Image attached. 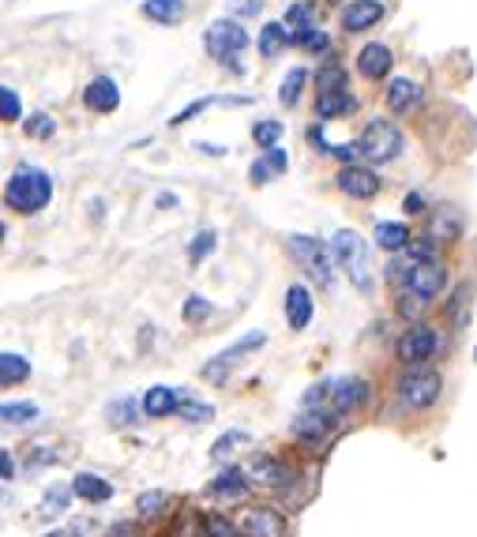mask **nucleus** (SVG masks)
<instances>
[{"label": "nucleus", "mask_w": 477, "mask_h": 537, "mask_svg": "<svg viewBox=\"0 0 477 537\" xmlns=\"http://www.w3.org/2000/svg\"><path fill=\"white\" fill-rule=\"evenodd\" d=\"M4 200H8V207L19 210V214H34V210H41V207L53 200V177L46 174V169L19 166L15 174L8 177Z\"/></svg>", "instance_id": "obj_1"}, {"label": "nucleus", "mask_w": 477, "mask_h": 537, "mask_svg": "<svg viewBox=\"0 0 477 537\" xmlns=\"http://www.w3.org/2000/svg\"><path fill=\"white\" fill-rule=\"evenodd\" d=\"M447 282V271L437 260H406V297L418 300V305H428Z\"/></svg>", "instance_id": "obj_2"}, {"label": "nucleus", "mask_w": 477, "mask_h": 537, "mask_svg": "<svg viewBox=\"0 0 477 537\" xmlns=\"http://www.w3.org/2000/svg\"><path fill=\"white\" fill-rule=\"evenodd\" d=\"M358 150L368 162H391L402 150V132L395 124H387V121H372L361 132V139H358Z\"/></svg>", "instance_id": "obj_3"}, {"label": "nucleus", "mask_w": 477, "mask_h": 537, "mask_svg": "<svg viewBox=\"0 0 477 537\" xmlns=\"http://www.w3.org/2000/svg\"><path fill=\"white\" fill-rule=\"evenodd\" d=\"M244 46H248V34L234 23V19H218V23H211V31H207V49H211V57L222 60V64L230 60L234 72H241L237 57H241Z\"/></svg>", "instance_id": "obj_4"}, {"label": "nucleus", "mask_w": 477, "mask_h": 537, "mask_svg": "<svg viewBox=\"0 0 477 537\" xmlns=\"http://www.w3.org/2000/svg\"><path fill=\"white\" fill-rule=\"evenodd\" d=\"M289 252H294V260H297L308 274H313L320 286L335 282V271H331V255H327V248H323L320 241L305 237V233H294V237H289Z\"/></svg>", "instance_id": "obj_5"}, {"label": "nucleus", "mask_w": 477, "mask_h": 537, "mask_svg": "<svg viewBox=\"0 0 477 537\" xmlns=\"http://www.w3.org/2000/svg\"><path fill=\"white\" fill-rule=\"evenodd\" d=\"M335 255H339V264L349 271V278L361 286V290H368V245L358 237L354 229H342V233H335Z\"/></svg>", "instance_id": "obj_6"}, {"label": "nucleus", "mask_w": 477, "mask_h": 537, "mask_svg": "<svg viewBox=\"0 0 477 537\" xmlns=\"http://www.w3.org/2000/svg\"><path fill=\"white\" fill-rule=\"evenodd\" d=\"M440 388L444 380L440 372H428V369H418V372H406L402 383H399V398L406 406H413V410H425V406H432L440 398Z\"/></svg>", "instance_id": "obj_7"}, {"label": "nucleus", "mask_w": 477, "mask_h": 537, "mask_svg": "<svg viewBox=\"0 0 477 537\" xmlns=\"http://www.w3.org/2000/svg\"><path fill=\"white\" fill-rule=\"evenodd\" d=\"M440 350V338H437V331L432 327H413V331H406L402 338H399V357L406 361V364H421V361H428L432 354Z\"/></svg>", "instance_id": "obj_8"}, {"label": "nucleus", "mask_w": 477, "mask_h": 537, "mask_svg": "<svg viewBox=\"0 0 477 537\" xmlns=\"http://www.w3.org/2000/svg\"><path fill=\"white\" fill-rule=\"evenodd\" d=\"M244 537H286V519L275 507H248L241 519Z\"/></svg>", "instance_id": "obj_9"}, {"label": "nucleus", "mask_w": 477, "mask_h": 537, "mask_svg": "<svg viewBox=\"0 0 477 537\" xmlns=\"http://www.w3.org/2000/svg\"><path fill=\"white\" fill-rule=\"evenodd\" d=\"M339 188L354 200H372L380 192V181H376V174H368V169H361V166H346L339 174Z\"/></svg>", "instance_id": "obj_10"}, {"label": "nucleus", "mask_w": 477, "mask_h": 537, "mask_svg": "<svg viewBox=\"0 0 477 537\" xmlns=\"http://www.w3.org/2000/svg\"><path fill=\"white\" fill-rule=\"evenodd\" d=\"M380 15H384V4H380V0H354V4L342 12V27H346L349 34H358V31H368Z\"/></svg>", "instance_id": "obj_11"}, {"label": "nucleus", "mask_w": 477, "mask_h": 537, "mask_svg": "<svg viewBox=\"0 0 477 537\" xmlns=\"http://www.w3.org/2000/svg\"><path fill=\"white\" fill-rule=\"evenodd\" d=\"M83 98H87V105H91L94 113H113L117 105H120V91H117V83H113V79H106V76L94 79L91 87L83 91Z\"/></svg>", "instance_id": "obj_12"}, {"label": "nucleus", "mask_w": 477, "mask_h": 537, "mask_svg": "<svg viewBox=\"0 0 477 537\" xmlns=\"http://www.w3.org/2000/svg\"><path fill=\"white\" fill-rule=\"evenodd\" d=\"M286 316H289V327L305 331L308 319H313V297H308L305 286H289L286 290Z\"/></svg>", "instance_id": "obj_13"}, {"label": "nucleus", "mask_w": 477, "mask_h": 537, "mask_svg": "<svg viewBox=\"0 0 477 537\" xmlns=\"http://www.w3.org/2000/svg\"><path fill=\"white\" fill-rule=\"evenodd\" d=\"M368 398V383L365 380H335L331 383V402H335V410H354Z\"/></svg>", "instance_id": "obj_14"}, {"label": "nucleus", "mask_w": 477, "mask_h": 537, "mask_svg": "<svg viewBox=\"0 0 477 537\" xmlns=\"http://www.w3.org/2000/svg\"><path fill=\"white\" fill-rule=\"evenodd\" d=\"M418 102H421V91H418V83H413V79H395L387 87L391 113H413V110H418Z\"/></svg>", "instance_id": "obj_15"}, {"label": "nucleus", "mask_w": 477, "mask_h": 537, "mask_svg": "<svg viewBox=\"0 0 477 537\" xmlns=\"http://www.w3.org/2000/svg\"><path fill=\"white\" fill-rule=\"evenodd\" d=\"M282 27H286L289 41H297V46H301V41H305V34L316 27V12L308 8V4H294V8L286 12V23H282Z\"/></svg>", "instance_id": "obj_16"}, {"label": "nucleus", "mask_w": 477, "mask_h": 537, "mask_svg": "<svg viewBox=\"0 0 477 537\" xmlns=\"http://www.w3.org/2000/svg\"><path fill=\"white\" fill-rule=\"evenodd\" d=\"M211 492H215V497H225V500H241L248 492V481H244L241 470L230 466V470H222V474L211 481Z\"/></svg>", "instance_id": "obj_17"}, {"label": "nucleus", "mask_w": 477, "mask_h": 537, "mask_svg": "<svg viewBox=\"0 0 477 537\" xmlns=\"http://www.w3.org/2000/svg\"><path fill=\"white\" fill-rule=\"evenodd\" d=\"M361 72L368 79H384L391 72V49L387 46H365L361 49Z\"/></svg>", "instance_id": "obj_18"}, {"label": "nucleus", "mask_w": 477, "mask_h": 537, "mask_svg": "<svg viewBox=\"0 0 477 537\" xmlns=\"http://www.w3.org/2000/svg\"><path fill=\"white\" fill-rule=\"evenodd\" d=\"M143 15L155 19V23L173 27V23H181V15H184V0H147V4H143Z\"/></svg>", "instance_id": "obj_19"}, {"label": "nucleus", "mask_w": 477, "mask_h": 537, "mask_svg": "<svg viewBox=\"0 0 477 537\" xmlns=\"http://www.w3.org/2000/svg\"><path fill=\"white\" fill-rule=\"evenodd\" d=\"M72 492H75V497H83V500L98 504V500H110V497H113V485L102 481V478H94V474H79V478L72 481Z\"/></svg>", "instance_id": "obj_20"}, {"label": "nucleus", "mask_w": 477, "mask_h": 537, "mask_svg": "<svg viewBox=\"0 0 477 537\" xmlns=\"http://www.w3.org/2000/svg\"><path fill=\"white\" fill-rule=\"evenodd\" d=\"M252 478H256L260 485H286L289 470H286L282 462H275L271 455H256V459H252Z\"/></svg>", "instance_id": "obj_21"}, {"label": "nucleus", "mask_w": 477, "mask_h": 537, "mask_svg": "<svg viewBox=\"0 0 477 537\" xmlns=\"http://www.w3.org/2000/svg\"><path fill=\"white\" fill-rule=\"evenodd\" d=\"M177 391L173 388H151L147 398H143V410H147L151 417H165V414H173L177 410Z\"/></svg>", "instance_id": "obj_22"}, {"label": "nucleus", "mask_w": 477, "mask_h": 537, "mask_svg": "<svg viewBox=\"0 0 477 537\" xmlns=\"http://www.w3.org/2000/svg\"><path fill=\"white\" fill-rule=\"evenodd\" d=\"M286 41H289V34H286L282 23H267V27L260 31V53H263L267 60H275V57L282 53Z\"/></svg>", "instance_id": "obj_23"}, {"label": "nucleus", "mask_w": 477, "mask_h": 537, "mask_svg": "<svg viewBox=\"0 0 477 537\" xmlns=\"http://www.w3.org/2000/svg\"><path fill=\"white\" fill-rule=\"evenodd\" d=\"M349 110H354V98H349L346 91H327V94H320V102H316L320 121L335 117V113H349Z\"/></svg>", "instance_id": "obj_24"}, {"label": "nucleus", "mask_w": 477, "mask_h": 537, "mask_svg": "<svg viewBox=\"0 0 477 537\" xmlns=\"http://www.w3.org/2000/svg\"><path fill=\"white\" fill-rule=\"evenodd\" d=\"M27 376H31L27 357H19V354H4V357H0V380H4V388H12V383H23Z\"/></svg>", "instance_id": "obj_25"}, {"label": "nucleus", "mask_w": 477, "mask_h": 537, "mask_svg": "<svg viewBox=\"0 0 477 537\" xmlns=\"http://www.w3.org/2000/svg\"><path fill=\"white\" fill-rule=\"evenodd\" d=\"M376 241H380L387 252H395V248H406L410 233H406V226H399V222H380V226H376Z\"/></svg>", "instance_id": "obj_26"}, {"label": "nucleus", "mask_w": 477, "mask_h": 537, "mask_svg": "<svg viewBox=\"0 0 477 537\" xmlns=\"http://www.w3.org/2000/svg\"><path fill=\"white\" fill-rule=\"evenodd\" d=\"M331 425H335V417L331 414H316V417H301L297 421V436H305V440H320L323 433H331Z\"/></svg>", "instance_id": "obj_27"}, {"label": "nucleus", "mask_w": 477, "mask_h": 537, "mask_svg": "<svg viewBox=\"0 0 477 537\" xmlns=\"http://www.w3.org/2000/svg\"><path fill=\"white\" fill-rule=\"evenodd\" d=\"M305 79H308V72L305 68H294L286 79H282V91H278V98H282V105H297V98H301V87H305Z\"/></svg>", "instance_id": "obj_28"}, {"label": "nucleus", "mask_w": 477, "mask_h": 537, "mask_svg": "<svg viewBox=\"0 0 477 537\" xmlns=\"http://www.w3.org/2000/svg\"><path fill=\"white\" fill-rule=\"evenodd\" d=\"M470 300H473V286H459L455 290V305H451V324L463 327L470 319Z\"/></svg>", "instance_id": "obj_29"}, {"label": "nucleus", "mask_w": 477, "mask_h": 537, "mask_svg": "<svg viewBox=\"0 0 477 537\" xmlns=\"http://www.w3.org/2000/svg\"><path fill=\"white\" fill-rule=\"evenodd\" d=\"M0 414H4V421L8 425H27V421H34L38 417V406H31V402H4V410H0Z\"/></svg>", "instance_id": "obj_30"}, {"label": "nucleus", "mask_w": 477, "mask_h": 537, "mask_svg": "<svg viewBox=\"0 0 477 537\" xmlns=\"http://www.w3.org/2000/svg\"><path fill=\"white\" fill-rule=\"evenodd\" d=\"M203 537H237V526L225 519V515H207L203 523Z\"/></svg>", "instance_id": "obj_31"}, {"label": "nucleus", "mask_w": 477, "mask_h": 537, "mask_svg": "<svg viewBox=\"0 0 477 537\" xmlns=\"http://www.w3.org/2000/svg\"><path fill=\"white\" fill-rule=\"evenodd\" d=\"M0 117H4L8 124H15L19 117H23V105H19L12 87H0Z\"/></svg>", "instance_id": "obj_32"}, {"label": "nucleus", "mask_w": 477, "mask_h": 537, "mask_svg": "<svg viewBox=\"0 0 477 537\" xmlns=\"http://www.w3.org/2000/svg\"><path fill=\"white\" fill-rule=\"evenodd\" d=\"M316 87H320V94H327V91H346V72H342V68L320 72V76H316Z\"/></svg>", "instance_id": "obj_33"}, {"label": "nucleus", "mask_w": 477, "mask_h": 537, "mask_svg": "<svg viewBox=\"0 0 477 537\" xmlns=\"http://www.w3.org/2000/svg\"><path fill=\"white\" fill-rule=\"evenodd\" d=\"M211 248H215V233H211V229L196 233V237H192V245H189V260H192V264H199V260H203V255L211 252Z\"/></svg>", "instance_id": "obj_34"}, {"label": "nucleus", "mask_w": 477, "mask_h": 537, "mask_svg": "<svg viewBox=\"0 0 477 537\" xmlns=\"http://www.w3.org/2000/svg\"><path fill=\"white\" fill-rule=\"evenodd\" d=\"M165 504H170V500H165V492H143L136 507H139V515H147V519H151V515L165 511Z\"/></svg>", "instance_id": "obj_35"}, {"label": "nucleus", "mask_w": 477, "mask_h": 537, "mask_svg": "<svg viewBox=\"0 0 477 537\" xmlns=\"http://www.w3.org/2000/svg\"><path fill=\"white\" fill-rule=\"evenodd\" d=\"M252 136H256V143H263V147H275V139L282 136V124H278V121H263V124L252 128Z\"/></svg>", "instance_id": "obj_36"}, {"label": "nucleus", "mask_w": 477, "mask_h": 537, "mask_svg": "<svg viewBox=\"0 0 477 537\" xmlns=\"http://www.w3.org/2000/svg\"><path fill=\"white\" fill-rule=\"evenodd\" d=\"M27 136H34V139L53 136V117H49V113H34V117L27 121Z\"/></svg>", "instance_id": "obj_37"}, {"label": "nucleus", "mask_w": 477, "mask_h": 537, "mask_svg": "<svg viewBox=\"0 0 477 537\" xmlns=\"http://www.w3.org/2000/svg\"><path fill=\"white\" fill-rule=\"evenodd\" d=\"M181 410H184V417H189V421H211L215 417V410L207 402H184Z\"/></svg>", "instance_id": "obj_38"}, {"label": "nucleus", "mask_w": 477, "mask_h": 537, "mask_svg": "<svg viewBox=\"0 0 477 537\" xmlns=\"http://www.w3.org/2000/svg\"><path fill=\"white\" fill-rule=\"evenodd\" d=\"M170 537H199V533H196V519H192L189 511H181V515H177V523H173V533H170Z\"/></svg>", "instance_id": "obj_39"}, {"label": "nucleus", "mask_w": 477, "mask_h": 537, "mask_svg": "<svg viewBox=\"0 0 477 537\" xmlns=\"http://www.w3.org/2000/svg\"><path fill=\"white\" fill-rule=\"evenodd\" d=\"M207 312H211V305H207V297H189V305H184V319H203Z\"/></svg>", "instance_id": "obj_40"}, {"label": "nucleus", "mask_w": 477, "mask_h": 537, "mask_svg": "<svg viewBox=\"0 0 477 537\" xmlns=\"http://www.w3.org/2000/svg\"><path fill=\"white\" fill-rule=\"evenodd\" d=\"M207 105H215V98H203V102H192L189 110H181V113H177V117H173L170 124H184V121H192L196 113H203V110H207Z\"/></svg>", "instance_id": "obj_41"}, {"label": "nucleus", "mask_w": 477, "mask_h": 537, "mask_svg": "<svg viewBox=\"0 0 477 537\" xmlns=\"http://www.w3.org/2000/svg\"><path fill=\"white\" fill-rule=\"evenodd\" d=\"M267 166H271V174H282L286 169V150H278V147H267V158H263Z\"/></svg>", "instance_id": "obj_42"}, {"label": "nucleus", "mask_w": 477, "mask_h": 537, "mask_svg": "<svg viewBox=\"0 0 477 537\" xmlns=\"http://www.w3.org/2000/svg\"><path fill=\"white\" fill-rule=\"evenodd\" d=\"M248 174H252V184H267V174H271V166H267V162H252V169H248Z\"/></svg>", "instance_id": "obj_43"}, {"label": "nucleus", "mask_w": 477, "mask_h": 537, "mask_svg": "<svg viewBox=\"0 0 477 537\" xmlns=\"http://www.w3.org/2000/svg\"><path fill=\"white\" fill-rule=\"evenodd\" d=\"M237 440H244V433H230V436H222V440L215 443V455H225V451H230Z\"/></svg>", "instance_id": "obj_44"}, {"label": "nucleus", "mask_w": 477, "mask_h": 537, "mask_svg": "<svg viewBox=\"0 0 477 537\" xmlns=\"http://www.w3.org/2000/svg\"><path fill=\"white\" fill-rule=\"evenodd\" d=\"M46 507H49V515H53V511H60V507H65V492H49V500H46Z\"/></svg>", "instance_id": "obj_45"}, {"label": "nucleus", "mask_w": 477, "mask_h": 537, "mask_svg": "<svg viewBox=\"0 0 477 537\" xmlns=\"http://www.w3.org/2000/svg\"><path fill=\"white\" fill-rule=\"evenodd\" d=\"M260 4H263V0H241L237 8H241V15H256V12H260Z\"/></svg>", "instance_id": "obj_46"}, {"label": "nucleus", "mask_w": 477, "mask_h": 537, "mask_svg": "<svg viewBox=\"0 0 477 537\" xmlns=\"http://www.w3.org/2000/svg\"><path fill=\"white\" fill-rule=\"evenodd\" d=\"M132 533V526L128 523H120V526H113V537H128Z\"/></svg>", "instance_id": "obj_47"}, {"label": "nucleus", "mask_w": 477, "mask_h": 537, "mask_svg": "<svg viewBox=\"0 0 477 537\" xmlns=\"http://www.w3.org/2000/svg\"><path fill=\"white\" fill-rule=\"evenodd\" d=\"M46 537H79V530H53V533H46Z\"/></svg>", "instance_id": "obj_48"}, {"label": "nucleus", "mask_w": 477, "mask_h": 537, "mask_svg": "<svg viewBox=\"0 0 477 537\" xmlns=\"http://www.w3.org/2000/svg\"><path fill=\"white\" fill-rule=\"evenodd\" d=\"M4 481H12V455L4 451Z\"/></svg>", "instance_id": "obj_49"}]
</instances>
